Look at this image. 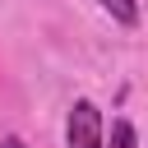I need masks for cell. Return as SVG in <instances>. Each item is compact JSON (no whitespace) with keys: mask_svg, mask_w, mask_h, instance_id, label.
Here are the masks:
<instances>
[{"mask_svg":"<svg viewBox=\"0 0 148 148\" xmlns=\"http://www.w3.org/2000/svg\"><path fill=\"white\" fill-rule=\"evenodd\" d=\"M102 9H106L116 23H125V28L139 23V0H102Z\"/></svg>","mask_w":148,"mask_h":148,"instance_id":"3","label":"cell"},{"mask_svg":"<svg viewBox=\"0 0 148 148\" xmlns=\"http://www.w3.org/2000/svg\"><path fill=\"white\" fill-rule=\"evenodd\" d=\"M0 148H28V143H23L18 134H5V139H0Z\"/></svg>","mask_w":148,"mask_h":148,"instance_id":"4","label":"cell"},{"mask_svg":"<svg viewBox=\"0 0 148 148\" xmlns=\"http://www.w3.org/2000/svg\"><path fill=\"white\" fill-rule=\"evenodd\" d=\"M102 148H139L134 125H130L125 116H116V120H111V134H106V143H102Z\"/></svg>","mask_w":148,"mask_h":148,"instance_id":"2","label":"cell"},{"mask_svg":"<svg viewBox=\"0 0 148 148\" xmlns=\"http://www.w3.org/2000/svg\"><path fill=\"white\" fill-rule=\"evenodd\" d=\"M106 143V125L92 97H79L65 116V148H102Z\"/></svg>","mask_w":148,"mask_h":148,"instance_id":"1","label":"cell"}]
</instances>
